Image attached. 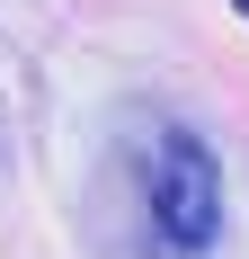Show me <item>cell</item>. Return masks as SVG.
Here are the masks:
<instances>
[{"label": "cell", "instance_id": "cell-1", "mask_svg": "<svg viewBox=\"0 0 249 259\" xmlns=\"http://www.w3.org/2000/svg\"><path fill=\"white\" fill-rule=\"evenodd\" d=\"M143 197H151V241H160V250H178V259L214 250V233H223V161H214L205 134H187V125L151 134Z\"/></svg>", "mask_w": 249, "mask_h": 259}, {"label": "cell", "instance_id": "cell-2", "mask_svg": "<svg viewBox=\"0 0 249 259\" xmlns=\"http://www.w3.org/2000/svg\"><path fill=\"white\" fill-rule=\"evenodd\" d=\"M231 9H240V18H249V0H231Z\"/></svg>", "mask_w": 249, "mask_h": 259}]
</instances>
